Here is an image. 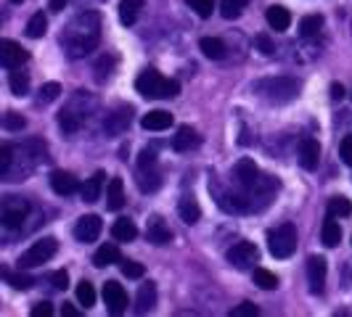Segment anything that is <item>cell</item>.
Listing matches in <instances>:
<instances>
[{
    "label": "cell",
    "mask_w": 352,
    "mask_h": 317,
    "mask_svg": "<svg viewBox=\"0 0 352 317\" xmlns=\"http://www.w3.org/2000/svg\"><path fill=\"white\" fill-rule=\"evenodd\" d=\"M101 43V14L98 11H80L61 32V48L69 58H82L96 51Z\"/></svg>",
    "instance_id": "6da1fadb"
},
{
    "label": "cell",
    "mask_w": 352,
    "mask_h": 317,
    "mask_svg": "<svg viewBox=\"0 0 352 317\" xmlns=\"http://www.w3.org/2000/svg\"><path fill=\"white\" fill-rule=\"evenodd\" d=\"M96 108H98V101H96L90 93H82V90H80L69 104L58 111V127H61L67 135H72V132H77L82 124L88 122L90 114H96Z\"/></svg>",
    "instance_id": "7a4b0ae2"
},
{
    "label": "cell",
    "mask_w": 352,
    "mask_h": 317,
    "mask_svg": "<svg viewBox=\"0 0 352 317\" xmlns=\"http://www.w3.org/2000/svg\"><path fill=\"white\" fill-rule=\"evenodd\" d=\"M300 80H294V77H265L252 85V90L267 104H289L300 95Z\"/></svg>",
    "instance_id": "3957f363"
},
{
    "label": "cell",
    "mask_w": 352,
    "mask_h": 317,
    "mask_svg": "<svg viewBox=\"0 0 352 317\" xmlns=\"http://www.w3.org/2000/svg\"><path fill=\"white\" fill-rule=\"evenodd\" d=\"M135 90L143 98H175L180 93L177 80H164L157 69H143L135 80Z\"/></svg>",
    "instance_id": "277c9868"
},
{
    "label": "cell",
    "mask_w": 352,
    "mask_h": 317,
    "mask_svg": "<svg viewBox=\"0 0 352 317\" xmlns=\"http://www.w3.org/2000/svg\"><path fill=\"white\" fill-rule=\"evenodd\" d=\"M267 248L276 259H289L297 251V228L294 225H281V228L270 230L267 235Z\"/></svg>",
    "instance_id": "5b68a950"
},
{
    "label": "cell",
    "mask_w": 352,
    "mask_h": 317,
    "mask_svg": "<svg viewBox=\"0 0 352 317\" xmlns=\"http://www.w3.org/2000/svg\"><path fill=\"white\" fill-rule=\"evenodd\" d=\"M30 201L27 198H19V196H6L3 198V207H0V222L3 228L16 230L24 225V220L30 217Z\"/></svg>",
    "instance_id": "8992f818"
},
{
    "label": "cell",
    "mask_w": 352,
    "mask_h": 317,
    "mask_svg": "<svg viewBox=\"0 0 352 317\" xmlns=\"http://www.w3.org/2000/svg\"><path fill=\"white\" fill-rule=\"evenodd\" d=\"M58 248V241L56 238H40L32 246L27 248L21 257H19V270H30V267H40L51 259Z\"/></svg>",
    "instance_id": "52a82bcc"
},
{
    "label": "cell",
    "mask_w": 352,
    "mask_h": 317,
    "mask_svg": "<svg viewBox=\"0 0 352 317\" xmlns=\"http://www.w3.org/2000/svg\"><path fill=\"white\" fill-rule=\"evenodd\" d=\"M260 259V248L249 241H239L228 248V262L236 267V270H247L252 264Z\"/></svg>",
    "instance_id": "ba28073f"
},
{
    "label": "cell",
    "mask_w": 352,
    "mask_h": 317,
    "mask_svg": "<svg viewBox=\"0 0 352 317\" xmlns=\"http://www.w3.org/2000/svg\"><path fill=\"white\" fill-rule=\"evenodd\" d=\"M101 230H104L101 217H98V214H85V217H80L77 225H74V238H77L80 244H93V241H98Z\"/></svg>",
    "instance_id": "9c48e42d"
},
{
    "label": "cell",
    "mask_w": 352,
    "mask_h": 317,
    "mask_svg": "<svg viewBox=\"0 0 352 317\" xmlns=\"http://www.w3.org/2000/svg\"><path fill=\"white\" fill-rule=\"evenodd\" d=\"M30 61V53L24 51L14 40H0V64L6 69H19Z\"/></svg>",
    "instance_id": "30bf717a"
},
{
    "label": "cell",
    "mask_w": 352,
    "mask_h": 317,
    "mask_svg": "<svg viewBox=\"0 0 352 317\" xmlns=\"http://www.w3.org/2000/svg\"><path fill=\"white\" fill-rule=\"evenodd\" d=\"M104 301L109 307L111 315H122L127 309V291L122 288V283L117 281H106L104 283Z\"/></svg>",
    "instance_id": "8fae6325"
},
{
    "label": "cell",
    "mask_w": 352,
    "mask_h": 317,
    "mask_svg": "<svg viewBox=\"0 0 352 317\" xmlns=\"http://www.w3.org/2000/svg\"><path fill=\"white\" fill-rule=\"evenodd\" d=\"M130 119H133V108L130 106H120V108H114L111 114H106L104 119V132L106 135H122L124 130L130 127Z\"/></svg>",
    "instance_id": "7c38bea8"
},
{
    "label": "cell",
    "mask_w": 352,
    "mask_h": 317,
    "mask_svg": "<svg viewBox=\"0 0 352 317\" xmlns=\"http://www.w3.org/2000/svg\"><path fill=\"white\" fill-rule=\"evenodd\" d=\"M260 177H263V172L257 169V164L252 158H241L236 164V183L241 185V191H252L260 183Z\"/></svg>",
    "instance_id": "4fadbf2b"
},
{
    "label": "cell",
    "mask_w": 352,
    "mask_h": 317,
    "mask_svg": "<svg viewBox=\"0 0 352 317\" xmlns=\"http://www.w3.org/2000/svg\"><path fill=\"white\" fill-rule=\"evenodd\" d=\"M326 272H329V267H326L323 257H310L307 259V281H310V291L313 294H323V288H326Z\"/></svg>",
    "instance_id": "5bb4252c"
},
{
    "label": "cell",
    "mask_w": 352,
    "mask_h": 317,
    "mask_svg": "<svg viewBox=\"0 0 352 317\" xmlns=\"http://www.w3.org/2000/svg\"><path fill=\"white\" fill-rule=\"evenodd\" d=\"M146 238H148L151 244H157V246H164V244L173 241V230L167 228V222H164L162 217L154 214V217L146 222Z\"/></svg>",
    "instance_id": "9a60e30c"
},
{
    "label": "cell",
    "mask_w": 352,
    "mask_h": 317,
    "mask_svg": "<svg viewBox=\"0 0 352 317\" xmlns=\"http://www.w3.org/2000/svg\"><path fill=\"white\" fill-rule=\"evenodd\" d=\"M124 183L122 177H111L109 185H106V209L111 211H120L124 207Z\"/></svg>",
    "instance_id": "2e32d148"
},
{
    "label": "cell",
    "mask_w": 352,
    "mask_h": 317,
    "mask_svg": "<svg viewBox=\"0 0 352 317\" xmlns=\"http://www.w3.org/2000/svg\"><path fill=\"white\" fill-rule=\"evenodd\" d=\"M157 307V285L154 283H143L135 294V315H146Z\"/></svg>",
    "instance_id": "e0dca14e"
},
{
    "label": "cell",
    "mask_w": 352,
    "mask_h": 317,
    "mask_svg": "<svg viewBox=\"0 0 352 317\" xmlns=\"http://www.w3.org/2000/svg\"><path fill=\"white\" fill-rule=\"evenodd\" d=\"M318 161H320V145L313 138H305L300 143V164L307 172H313V169H318Z\"/></svg>",
    "instance_id": "ac0fdd59"
},
{
    "label": "cell",
    "mask_w": 352,
    "mask_h": 317,
    "mask_svg": "<svg viewBox=\"0 0 352 317\" xmlns=\"http://www.w3.org/2000/svg\"><path fill=\"white\" fill-rule=\"evenodd\" d=\"M201 143V138H199V132H196L191 124H183V127H177L175 138H173V148L175 151H191V148H196Z\"/></svg>",
    "instance_id": "d6986e66"
},
{
    "label": "cell",
    "mask_w": 352,
    "mask_h": 317,
    "mask_svg": "<svg viewBox=\"0 0 352 317\" xmlns=\"http://www.w3.org/2000/svg\"><path fill=\"white\" fill-rule=\"evenodd\" d=\"M51 188H53V193H58V196H72L80 188V183H77V177L72 175V172L56 169L51 175Z\"/></svg>",
    "instance_id": "ffe728a7"
},
{
    "label": "cell",
    "mask_w": 352,
    "mask_h": 317,
    "mask_svg": "<svg viewBox=\"0 0 352 317\" xmlns=\"http://www.w3.org/2000/svg\"><path fill=\"white\" fill-rule=\"evenodd\" d=\"M143 130H151V132H159V130H167L170 124H173V114L170 111H162V108H157V111H148V114H143Z\"/></svg>",
    "instance_id": "44dd1931"
},
{
    "label": "cell",
    "mask_w": 352,
    "mask_h": 317,
    "mask_svg": "<svg viewBox=\"0 0 352 317\" xmlns=\"http://www.w3.org/2000/svg\"><path fill=\"white\" fill-rule=\"evenodd\" d=\"M265 19H267L270 30H276V32H286L289 24H292V14H289V8H283V5H270Z\"/></svg>",
    "instance_id": "7402d4cb"
},
{
    "label": "cell",
    "mask_w": 352,
    "mask_h": 317,
    "mask_svg": "<svg viewBox=\"0 0 352 317\" xmlns=\"http://www.w3.org/2000/svg\"><path fill=\"white\" fill-rule=\"evenodd\" d=\"M104 172H96L93 177L85 180V185L80 188V196H82V201L85 204H96L98 198H101V188H104Z\"/></svg>",
    "instance_id": "603a6c76"
},
{
    "label": "cell",
    "mask_w": 352,
    "mask_h": 317,
    "mask_svg": "<svg viewBox=\"0 0 352 317\" xmlns=\"http://www.w3.org/2000/svg\"><path fill=\"white\" fill-rule=\"evenodd\" d=\"M177 214H180V220H183L186 225H196V222H199V217H201V209H199L196 198L183 196V198H180V204H177Z\"/></svg>",
    "instance_id": "cb8c5ba5"
},
{
    "label": "cell",
    "mask_w": 352,
    "mask_h": 317,
    "mask_svg": "<svg viewBox=\"0 0 352 317\" xmlns=\"http://www.w3.org/2000/svg\"><path fill=\"white\" fill-rule=\"evenodd\" d=\"M143 5H146V0H122L120 3V21L122 24H135L138 21V16H141Z\"/></svg>",
    "instance_id": "d4e9b609"
},
{
    "label": "cell",
    "mask_w": 352,
    "mask_h": 317,
    "mask_svg": "<svg viewBox=\"0 0 352 317\" xmlns=\"http://www.w3.org/2000/svg\"><path fill=\"white\" fill-rule=\"evenodd\" d=\"M199 48H201V53H204L207 58H212V61H220V58H226V53H228L226 43L217 40V37H201Z\"/></svg>",
    "instance_id": "484cf974"
},
{
    "label": "cell",
    "mask_w": 352,
    "mask_h": 317,
    "mask_svg": "<svg viewBox=\"0 0 352 317\" xmlns=\"http://www.w3.org/2000/svg\"><path fill=\"white\" fill-rule=\"evenodd\" d=\"M111 235L117 238V241H124V244H130V241H135V235H138V228H135V222L133 220H117L114 225H111Z\"/></svg>",
    "instance_id": "4316f807"
},
{
    "label": "cell",
    "mask_w": 352,
    "mask_h": 317,
    "mask_svg": "<svg viewBox=\"0 0 352 317\" xmlns=\"http://www.w3.org/2000/svg\"><path fill=\"white\" fill-rule=\"evenodd\" d=\"M320 238H323V244H326L329 248L339 246V241H342V228H339L336 217H329V220L323 222V228H320Z\"/></svg>",
    "instance_id": "83f0119b"
},
{
    "label": "cell",
    "mask_w": 352,
    "mask_h": 317,
    "mask_svg": "<svg viewBox=\"0 0 352 317\" xmlns=\"http://www.w3.org/2000/svg\"><path fill=\"white\" fill-rule=\"evenodd\" d=\"M8 88H11V93L19 95V98L30 93V77H27V71H21V67H19V69H11V74H8Z\"/></svg>",
    "instance_id": "f1b7e54d"
},
{
    "label": "cell",
    "mask_w": 352,
    "mask_h": 317,
    "mask_svg": "<svg viewBox=\"0 0 352 317\" xmlns=\"http://www.w3.org/2000/svg\"><path fill=\"white\" fill-rule=\"evenodd\" d=\"M114 262H122V257H120V248L111 246V244H106V246H101L93 254V264L96 267H109V264Z\"/></svg>",
    "instance_id": "f546056e"
},
{
    "label": "cell",
    "mask_w": 352,
    "mask_h": 317,
    "mask_svg": "<svg viewBox=\"0 0 352 317\" xmlns=\"http://www.w3.org/2000/svg\"><path fill=\"white\" fill-rule=\"evenodd\" d=\"M159 183L162 180H159L157 167H146V169L138 167V185H141V191H157Z\"/></svg>",
    "instance_id": "4dcf8cb0"
},
{
    "label": "cell",
    "mask_w": 352,
    "mask_h": 317,
    "mask_svg": "<svg viewBox=\"0 0 352 317\" xmlns=\"http://www.w3.org/2000/svg\"><path fill=\"white\" fill-rule=\"evenodd\" d=\"M247 5L249 0H220V14H223V19H239Z\"/></svg>",
    "instance_id": "1f68e13d"
},
{
    "label": "cell",
    "mask_w": 352,
    "mask_h": 317,
    "mask_svg": "<svg viewBox=\"0 0 352 317\" xmlns=\"http://www.w3.org/2000/svg\"><path fill=\"white\" fill-rule=\"evenodd\" d=\"M320 27H323V16H320V14H310V16H305L300 21V35L316 37L318 32H320Z\"/></svg>",
    "instance_id": "d6a6232c"
},
{
    "label": "cell",
    "mask_w": 352,
    "mask_h": 317,
    "mask_svg": "<svg viewBox=\"0 0 352 317\" xmlns=\"http://www.w3.org/2000/svg\"><path fill=\"white\" fill-rule=\"evenodd\" d=\"M254 283H257L263 291H273V288H278V275L270 272V270H265V267H257V270H254Z\"/></svg>",
    "instance_id": "836d02e7"
},
{
    "label": "cell",
    "mask_w": 352,
    "mask_h": 317,
    "mask_svg": "<svg viewBox=\"0 0 352 317\" xmlns=\"http://www.w3.org/2000/svg\"><path fill=\"white\" fill-rule=\"evenodd\" d=\"M45 30H48V19H45V14L40 11V14H35V16L27 21V37H32V40H37V37L45 35Z\"/></svg>",
    "instance_id": "e575fe53"
},
{
    "label": "cell",
    "mask_w": 352,
    "mask_h": 317,
    "mask_svg": "<svg viewBox=\"0 0 352 317\" xmlns=\"http://www.w3.org/2000/svg\"><path fill=\"white\" fill-rule=\"evenodd\" d=\"M3 278L11 283L16 291H27V288H32V285H35V278H30V275H24V272H11V270H3Z\"/></svg>",
    "instance_id": "d590c367"
},
{
    "label": "cell",
    "mask_w": 352,
    "mask_h": 317,
    "mask_svg": "<svg viewBox=\"0 0 352 317\" xmlns=\"http://www.w3.org/2000/svg\"><path fill=\"white\" fill-rule=\"evenodd\" d=\"M77 301H80L85 309H90V307L96 304V288H93V283L90 281L77 283Z\"/></svg>",
    "instance_id": "8d00e7d4"
},
{
    "label": "cell",
    "mask_w": 352,
    "mask_h": 317,
    "mask_svg": "<svg viewBox=\"0 0 352 317\" xmlns=\"http://www.w3.org/2000/svg\"><path fill=\"white\" fill-rule=\"evenodd\" d=\"M11 167H14V145L6 143V145H0V177L3 180H8Z\"/></svg>",
    "instance_id": "74e56055"
},
{
    "label": "cell",
    "mask_w": 352,
    "mask_h": 317,
    "mask_svg": "<svg viewBox=\"0 0 352 317\" xmlns=\"http://www.w3.org/2000/svg\"><path fill=\"white\" fill-rule=\"evenodd\" d=\"M352 211V204L344 196H334L329 198V217H347Z\"/></svg>",
    "instance_id": "f35d334b"
},
{
    "label": "cell",
    "mask_w": 352,
    "mask_h": 317,
    "mask_svg": "<svg viewBox=\"0 0 352 317\" xmlns=\"http://www.w3.org/2000/svg\"><path fill=\"white\" fill-rule=\"evenodd\" d=\"M58 95H61V85L58 82H45L37 93V104H53Z\"/></svg>",
    "instance_id": "ab89813d"
},
{
    "label": "cell",
    "mask_w": 352,
    "mask_h": 317,
    "mask_svg": "<svg viewBox=\"0 0 352 317\" xmlns=\"http://www.w3.org/2000/svg\"><path fill=\"white\" fill-rule=\"evenodd\" d=\"M3 127H6L8 132H21V130L27 127V119H24L21 114H16V111H8V114L3 117Z\"/></svg>",
    "instance_id": "60d3db41"
},
{
    "label": "cell",
    "mask_w": 352,
    "mask_h": 317,
    "mask_svg": "<svg viewBox=\"0 0 352 317\" xmlns=\"http://www.w3.org/2000/svg\"><path fill=\"white\" fill-rule=\"evenodd\" d=\"M186 3H188L201 19H210L212 11H214V0H186Z\"/></svg>",
    "instance_id": "b9f144b4"
},
{
    "label": "cell",
    "mask_w": 352,
    "mask_h": 317,
    "mask_svg": "<svg viewBox=\"0 0 352 317\" xmlns=\"http://www.w3.org/2000/svg\"><path fill=\"white\" fill-rule=\"evenodd\" d=\"M111 67H114V56H101V58H98V64H96V71H98L96 77L104 82L106 77L111 74Z\"/></svg>",
    "instance_id": "7bdbcfd3"
},
{
    "label": "cell",
    "mask_w": 352,
    "mask_h": 317,
    "mask_svg": "<svg viewBox=\"0 0 352 317\" xmlns=\"http://www.w3.org/2000/svg\"><path fill=\"white\" fill-rule=\"evenodd\" d=\"M257 312H260V309H257V304L244 301V304H239V307H233V309H230V317H254Z\"/></svg>",
    "instance_id": "ee69618b"
},
{
    "label": "cell",
    "mask_w": 352,
    "mask_h": 317,
    "mask_svg": "<svg viewBox=\"0 0 352 317\" xmlns=\"http://www.w3.org/2000/svg\"><path fill=\"white\" fill-rule=\"evenodd\" d=\"M120 267H122L124 278H143V272H146V270H143V264L130 262V259H127V262L122 259V264H120Z\"/></svg>",
    "instance_id": "f6af8a7d"
},
{
    "label": "cell",
    "mask_w": 352,
    "mask_h": 317,
    "mask_svg": "<svg viewBox=\"0 0 352 317\" xmlns=\"http://www.w3.org/2000/svg\"><path fill=\"white\" fill-rule=\"evenodd\" d=\"M254 43H257V48H260L263 56H273V53H276V43H273L267 35H257L254 37Z\"/></svg>",
    "instance_id": "bcb514c9"
},
{
    "label": "cell",
    "mask_w": 352,
    "mask_h": 317,
    "mask_svg": "<svg viewBox=\"0 0 352 317\" xmlns=\"http://www.w3.org/2000/svg\"><path fill=\"white\" fill-rule=\"evenodd\" d=\"M339 156L344 158V164L352 167V135H344L342 143H339Z\"/></svg>",
    "instance_id": "7dc6e473"
},
{
    "label": "cell",
    "mask_w": 352,
    "mask_h": 317,
    "mask_svg": "<svg viewBox=\"0 0 352 317\" xmlns=\"http://www.w3.org/2000/svg\"><path fill=\"white\" fill-rule=\"evenodd\" d=\"M138 167H141V169H146V167H157V154L148 151V148H143L141 158H138Z\"/></svg>",
    "instance_id": "c3c4849f"
},
{
    "label": "cell",
    "mask_w": 352,
    "mask_h": 317,
    "mask_svg": "<svg viewBox=\"0 0 352 317\" xmlns=\"http://www.w3.org/2000/svg\"><path fill=\"white\" fill-rule=\"evenodd\" d=\"M51 315H53L51 301H40L37 307H32V317H51Z\"/></svg>",
    "instance_id": "681fc988"
},
{
    "label": "cell",
    "mask_w": 352,
    "mask_h": 317,
    "mask_svg": "<svg viewBox=\"0 0 352 317\" xmlns=\"http://www.w3.org/2000/svg\"><path fill=\"white\" fill-rule=\"evenodd\" d=\"M69 285V275H67V270H58L56 275H53V288H58V291H64Z\"/></svg>",
    "instance_id": "f907efd6"
},
{
    "label": "cell",
    "mask_w": 352,
    "mask_h": 317,
    "mask_svg": "<svg viewBox=\"0 0 352 317\" xmlns=\"http://www.w3.org/2000/svg\"><path fill=\"white\" fill-rule=\"evenodd\" d=\"M331 98H334V101H342V98H344V88H342L339 82L331 85Z\"/></svg>",
    "instance_id": "816d5d0a"
},
{
    "label": "cell",
    "mask_w": 352,
    "mask_h": 317,
    "mask_svg": "<svg viewBox=\"0 0 352 317\" xmlns=\"http://www.w3.org/2000/svg\"><path fill=\"white\" fill-rule=\"evenodd\" d=\"M61 315L64 317H80V312H77L72 304H64V307H61Z\"/></svg>",
    "instance_id": "f5cc1de1"
},
{
    "label": "cell",
    "mask_w": 352,
    "mask_h": 317,
    "mask_svg": "<svg viewBox=\"0 0 352 317\" xmlns=\"http://www.w3.org/2000/svg\"><path fill=\"white\" fill-rule=\"evenodd\" d=\"M67 8V0H51V11L53 14H58V11H64Z\"/></svg>",
    "instance_id": "db71d44e"
},
{
    "label": "cell",
    "mask_w": 352,
    "mask_h": 317,
    "mask_svg": "<svg viewBox=\"0 0 352 317\" xmlns=\"http://www.w3.org/2000/svg\"><path fill=\"white\" fill-rule=\"evenodd\" d=\"M11 3H21V0H11Z\"/></svg>",
    "instance_id": "11a10c76"
}]
</instances>
